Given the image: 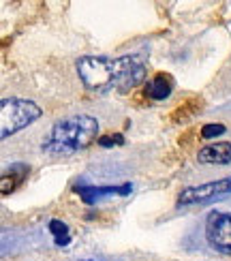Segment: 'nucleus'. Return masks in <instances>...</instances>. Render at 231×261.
<instances>
[{
  "label": "nucleus",
  "mask_w": 231,
  "mask_h": 261,
  "mask_svg": "<svg viewBox=\"0 0 231 261\" xmlns=\"http://www.w3.org/2000/svg\"><path fill=\"white\" fill-rule=\"evenodd\" d=\"M75 71L86 88L96 94L129 92L146 77V62L139 56H84L75 62Z\"/></svg>",
  "instance_id": "1"
},
{
  "label": "nucleus",
  "mask_w": 231,
  "mask_h": 261,
  "mask_svg": "<svg viewBox=\"0 0 231 261\" xmlns=\"http://www.w3.org/2000/svg\"><path fill=\"white\" fill-rule=\"evenodd\" d=\"M173 88H175V82H173V77L169 73H157L146 82L144 94L150 101H165V99L171 96Z\"/></svg>",
  "instance_id": "8"
},
{
  "label": "nucleus",
  "mask_w": 231,
  "mask_h": 261,
  "mask_svg": "<svg viewBox=\"0 0 231 261\" xmlns=\"http://www.w3.org/2000/svg\"><path fill=\"white\" fill-rule=\"evenodd\" d=\"M206 240L214 251L231 257V214L210 212L206 219Z\"/></svg>",
  "instance_id": "5"
},
{
  "label": "nucleus",
  "mask_w": 231,
  "mask_h": 261,
  "mask_svg": "<svg viewBox=\"0 0 231 261\" xmlns=\"http://www.w3.org/2000/svg\"><path fill=\"white\" fill-rule=\"evenodd\" d=\"M47 229L54 238V244L56 246H69L71 244V229H69V225L67 223H62L60 219H52L49 225H47Z\"/></svg>",
  "instance_id": "10"
},
{
  "label": "nucleus",
  "mask_w": 231,
  "mask_h": 261,
  "mask_svg": "<svg viewBox=\"0 0 231 261\" xmlns=\"http://www.w3.org/2000/svg\"><path fill=\"white\" fill-rule=\"evenodd\" d=\"M28 173H30V167L26 165V163H15V165H11V169H7L3 173V180H0V193L3 195L13 193L19 184L28 178Z\"/></svg>",
  "instance_id": "9"
},
{
  "label": "nucleus",
  "mask_w": 231,
  "mask_h": 261,
  "mask_svg": "<svg viewBox=\"0 0 231 261\" xmlns=\"http://www.w3.org/2000/svg\"><path fill=\"white\" fill-rule=\"evenodd\" d=\"M231 195V176L221 178V180H210L197 187H186L178 195V203L180 208H189V205H206L212 201H221Z\"/></svg>",
  "instance_id": "4"
},
{
  "label": "nucleus",
  "mask_w": 231,
  "mask_h": 261,
  "mask_svg": "<svg viewBox=\"0 0 231 261\" xmlns=\"http://www.w3.org/2000/svg\"><path fill=\"white\" fill-rule=\"evenodd\" d=\"M41 116L43 110L35 101L19 99V96H5L0 101V137L7 139L19 133L32 122H37Z\"/></svg>",
  "instance_id": "3"
},
{
  "label": "nucleus",
  "mask_w": 231,
  "mask_h": 261,
  "mask_svg": "<svg viewBox=\"0 0 231 261\" xmlns=\"http://www.w3.org/2000/svg\"><path fill=\"white\" fill-rule=\"evenodd\" d=\"M101 148H114V146H124V135L122 133H109V135H101L96 141Z\"/></svg>",
  "instance_id": "11"
},
{
  "label": "nucleus",
  "mask_w": 231,
  "mask_h": 261,
  "mask_svg": "<svg viewBox=\"0 0 231 261\" xmlns=\"http://www.w3.org/2000/svg\"><path fill=\"white\" fill-rule=\"evenodd\" d=\"M101 124L90 114H75L58 120L43 139L41 150L49 156H71L98 141Z\"/></svg>",
  "instance_id": "2"
},
{
  "label": "nucleus",
  "mask_w": 231,
  "mask_h": 261,
  "mask_svg": "<svg viewBox=\"0 0 231 261\" xmlns=\"http://www.w3.org/2000/svg\"><path fill=\"white\" fill-rule=\"evenodd\" d=\"M227 133V126L225 124H206L203 128H201V137L203 139H214V137H221V135H225Z\"/></svg>",
  "instance_id": "12"
},
{
  "label": "nucleus",
  "mask_w": 231,
  "mask_h": 261,
  "mask_svg": "<svg viewBox=\"0 0 231 261\" xmlns=\"http://www.w3.org/2000/svg\"><path fill=\"white\" fill-rule=\"evenodd\" d=\"M133 191V184L131 182H124V184H107V187H96V184H75L73 187V193H77L82 197L84 203L92 205L101 199H107V197H124Z\"/></svg>",
  "instance_id": "6"
},
{
  "label": "nucleus",
  "mask_w": 231,
  "mask_h": 261,
  "mask_svg": "<svg viewBox=\"0 0 231 261\" xmlns=\"http://www.w3.org/2000/svg\"><path fill=\"white\" fill-rule=\"evenodd\" d=\"M197 161L203 165H231V141H216L197 152Z\"/></svg>",
  "instance_id": "7"
}]
</instances>
